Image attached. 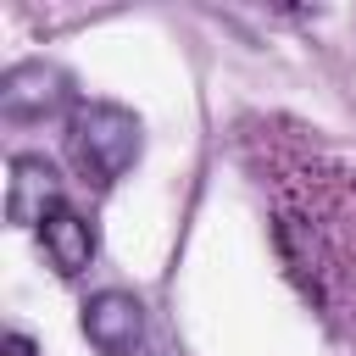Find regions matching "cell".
Here are the masks:
<instances>
[{
    "instance_id": "obj_1",
    "label": "cell",
    "mask_w": 356,
    "mask_h": 356,
    "mask_svg": "<svg viewBox=\"0 0 356 356\" xmlns=\"http://www.w3.org/2000/svg\"><path fill=\"white\" fill-rule=\"evenodd\" d=\"M145 150V128L128 106H111V100H78L72 117H67V156L72 167L83 172V184L106 189L117 184Z\"/></svg>"
},
{
    "instance_id": "obj_2",
    "label": "cell",
    "mask_w": 356,
    "mask_h": 356,
    "mask_svg": "<svg viewBox=\"0 0 356 356\" xmlns=\"http://www.w3.org/2000/svg\"><path fill=\"white\" fill-rule=\"evenodd\" d=\"M67 106V72L50 61H17L0 78V111L11 122H44L50 111Z\"/></svg>"
},
{
    "instance_id": "obj_3",
    "label": "cell",
    "mask_w": 356,
    "mask_h": 356,
    "mask_svg": "<svg viewBox=\"0 0 356 356\" xmlns=\"http://www.w3.org/2000/svg\"><path fill=\"white\" fill-rule=\"evenodd\" d=\"M61 211V172L44 156H17L6 184V217L17 228H44Z\"/></svg>"
},
{
    "instance_id": "obj_4",
    "label": "cell",
    "mask_w": 356,
    "mask_h": 356,
    "mask_svg": "<svg viewBox=\"0 0 356 356\" xmlns=\"http://www.w3.org/2000/svg\"><path fill=\"white\" fill-rule=\"evenodd\" d=\"M83 334L100 356H134V345L145 339V306L128 289H100L95 300H83Z\"/></svg>"
},
{
    "instance_id": "obj_5",
    "label": "cell",
    "mask_w": 356,
    "mask_h": 356,
    "mask_svg": "<svg viewBox=\"0 0 356 356\" xmlns=\"http://www.w3.org/2000/svg\"><path fill=\"white\" fill-rule=\"evenodd\" d=\"M39 234H44V256H50V267H56L61 278H78V273L95 261V228H89L72 206H61Z\"/></svg>"
},
{
    "instance_id": "obj_6",
    "label": "cell",
    "mask_w": 356,
    "mask_h": 356,
    "mask_svg": "<svg viewBox=\"0 0 356 356\" xmlns=\"http://www.w3.org/2000/svg\"><path fill=\"white\" fill-rule=\"evenodd\" d=\"M0 356H33V339L28 334H6L0 339Z\"/></svg>"
}]
</instances>
